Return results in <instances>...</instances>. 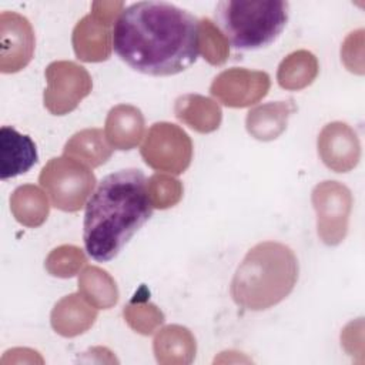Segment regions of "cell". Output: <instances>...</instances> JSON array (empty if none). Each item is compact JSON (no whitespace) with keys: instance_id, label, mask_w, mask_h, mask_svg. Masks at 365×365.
<instances>
[{"instance_id":"6da1fadb","label":"cell","mask_w":365,"mask_h":365,"mask_svg":"<svg viewBox=\"0 0 365 365\" xmlns=\"http://www.w3.org/2000/svg\"><path fill=\"white\" fill-rule=\"evenodd\" d=\"M198 23L175 4L137 1L120 13L113 30V48L138 73L174 76L197 61Z\"/></svg>"},{"instance_id":"7a4b0ae2","label":"cell","mask_w":365,"mask_h":365,"mask_svg":"<svg viewBox=\"0 0 365 365\" xmlns=\"http://www.w3.org/2000/svg\"><path fill=\"white\" fill-rule=\"evenodd\" d=\"M153 208L143 171L127 168L106 175L86 205L83 241L87 254L98 262L115 258L150 220Z\"/></svg>"},{"instance_id":"3957f363","label":"cell","mask_w":365,"mask_h":365,"mask_svg":"<svg viewBox=\"0 0 365 365\" xmlns=\"http://www.w3.org/2000/svg\"><path fill=\"white\" fill-rule=\"evenodd\" d=\"M294 251L277 241L254 245L231 281L234 302L250 311H264L285 299L298 281Z\"/></svg>"},{"instance_id":"277c9868","label":"cell","mask_w":365,"mask_h":365,"mask_svg":"<svg viewBox=\"0 0 365 365\" xmlns=\"http://www.w3.org/2000/svg\"><path fill=\"white\" fill-rule=\"evenodd\" d=\"M215 16L221 33L235 50L254 51L279 37L289 17V4L284 0H227L217 4Z\"/></svg>"},{"instance_id":"5b68a950","label":"cell","mask_w":365,"mask_h":365,"mask_svg":"<svg viewBox=\"0 0 365 365\" xmlns=\"http://www.w3.org/2000/svg\"><path fill=\"white\" fill-rule=\"evenodd\" d=\"M38 181L53 205L66 212L78 211L96 185L88 167L68 155L51 158L43 167Z\"/></svg>"},{"instance_id":"8992f818","label":"cell","mask_w":365,"mask_h":365,"mask_svg":"<svg viewBox=\"0 0 365 365\" xmlns=\"http://www.w3.org/2000/svg\"><path fill=\"white\" fill-rule=\"evenodd\" d=\"M141 157L154 170L181 174L191 163L192 143L178 125L155 123L148 130L141 145Z\"/></svg>"},{"instance_id":"52a82bcc","label":"cell","mask_w":365,"mask_h":365,"mask_svg":"<svg viewBox=\"0 0 365 365\" xmlns=\"http://www.w3.org/2000/svg\"><path fill=\"white\" fill-rule=\"evenodd\" d=\"M47 88L43 94L44 107L54 115H64L80 104L93 88L88 71L73 61H53L46 68Z\"/></svg>"},{"instance_id":"ba28073f","label":"cell","mask_w":365,"mask_h":365,"mask_svg":"<svg viewBox=\"0 0 365 365\" xmlns=\"http://www.w3.org/2000/svg\"><path fill=\"white\" fill-rule=\"evenodd\" d=\"M318 235L327 245L339 244L348 231L352 205L351 191L338 181L319 182L312 191Z\"/></svg>"},{"instance_id":"9c48e42d","label":"cell","mask_w":365,"mask_h":365,"mask_svg":"<svg viewBox=\"0 0 365 365\" xmlns=\"http://www.w3.org/2000/svg\"><path fill=\"white\" fill-rule=\"evenodd\" d=\"M269 84V76L265 71L234 67L214 78L210 93L227 107L242 108L265 97Z\"/></svg>"},{"instance_id":"30bf717a","label":"cell","mask_w":365,"mask_h":365,"mask_svg":"<svg viewBox=\"0 0 365 365\" xmlns=\"http://www.w3.org/2000/svg\"><path fill=\"white\" fill-rule=\"evenodd\" d=\"M36 37L30 21L14 11L0 14V71L17 73L34 54Z\"/></svg>"},{"instance_id":"8fae6325","label":"cell","mask_w":365,"mask_h":365,"mask_svg":"<svg viewBox=\"0 0 365 365\" xmlns=\"http://www.w3.org/2000/svg\"><path fill=\"white\" fill-rule=\"evenodd\" d=\"M318 154L332 171L346 173L359 160L361 148L358 137L345 123L327 124L318 135Z\"/></svg>"},{"instance_id":"7c38bea8","label":"cell","mask_w":365,"mask_h":365,"mask_svg":"<svg viewBox=\"0 0 365 365\" xmlns=\"http://www.w3.org/2000/svg\"><path fill=\"white\" fill-rule=\"evenodd\" d=\"M38 160L34 141L14 127L0 128V177L14 178L27 173Z\"/></svg>"},{"instance_id":"4fadbf2b","label":"cell","mask_w":365,"mask_h":365,"mask_svg":"<svg viewBox=\"0 0 365 365\" xmlns=\"http://www.w3.org/2000/svg\"><path fill=\"white\" fill-rule=\"evenodd\" d=\"M73 48L77 58L88 63L104 61L110 57L113 34L108 26L98 23L91 14L84 16L73 30Z\"/></svg>"},{"instance_id":"5bb4252c","label":"cell","mask_w":365,"mask_h":365,"mask_svg":"<svg viewBox=\"0 0 365 365\" xmlns=\"http://www.w3.org/2000/svg\"><path fill=\"white\" fill-rule=\"evenodd\" d=\"M144 117L130 104H120L108 111L106 120V138L117 150H131L143 138Z\"/></svg>"},{"instance_id":"9a60e30c","label":"cell","mask_w":365,"mask_h":365,"mask_svg":"<svg viewBox=\"0 0 365 365\" xmlns=\"http://www.w3.org/2000/svg\"><path fill=\"white\" fill-rule=\"evenodd\" d=\"M297 110L294 101H275L250 110L245 125L248 133L261 141L275 140L287 128L289 115Z\"/></svg>"},{"instance_id":"2e32d148","label":"cell","mask_w":365,"mask_h":365,"mask_svg":"<svg viewBox=\"0 0 365 365\" xmlns=\"http://www.w3.org/2000/svg\"><path fill=\"white\" fill-rule=\"evenodd\" d=\"M80 294L60 299L51 311V325L63 336H76L87 331L96 321L97 311Z\"/></svg>"},{"instance_id":"e0dca14e","label":"cell","mask_w":365,"mask_h":365,"mask_svg":"<svg viewBox=\"0 0 365 365\" xmlns=\"http://www.w3.org/2000/svg\"><path fill=\"white\" fill-rule=\"evenodd\" d=\"M175 117L198 133L215 131L222 118L220 106L200 94H184L175 100Z\"/></svg>"},{"instance_id":"ac0fdd59","label":"cell","mask_w":365,"mask_h":365,"mask_svg":"<svg viewBox=\"0 0 365 365\" xmlns=\"http://www.w3.org/2000/svg\"><path fill=\"white\" fill-rule=\"evenodd\" d=\"M10 210L20 224L36 228L47 220L48 201L40 188L26 184L16 188L11 194Z\"/></svg>"},{"instance_id":"d6986e66","label":"cell","mask_w":365,"mask_h":365,"mask_svg":"<svg viewBox=\"0 0 365 365\" xmlns=\"http://www.w3.org/2000/svg\"><path fill=\"white\" fill-rule=\"evenodd\" d=\"M98 128H87L76 133L64 145V155L73 157L83 164L98 167L111 157V147Z\"/></svg>"},{"instance_id":"ffe728a7","label":"cell","mask_w":365,"mask_h":365,"mask_svg":"<svg viewBox=\"0 0 365 365\" xmlns=\"http://www.w3.org/2000/svg\"><path fill=\"white\" fill-rule=\"evenodd\" d=\"M318 74L317 57L307 50H298L287 56L277 73L278 84L285 90H301L309 86Z\"/></svg>"},{"instance_id":"44dd1931","label":"cell","mask_w":365,"mask_h":365,"mask_svg":"<svg viewBox=\"0 0 365 365\" xmlns=\"http://www.w3.org/2000/svg\"><path fill=\"white\" fill-rule=\"evenodd\" d=\"M81 295L96 308H110L118 299V289L114 279L97 267H87L78 278Z\"/></svg>"},{"instance_id":"7402d4cb","label":"cell","mask_w":365,"mask_h":365,"mask_svg":"<svg viewBox=\"0 0 365 365\" xmlns=\"http://www.w3.org/2000/svg\"><path fill=\"white\" fill-rule=\"evenodd\" d=\"M198 44L204 58L212 64L220 66L225 63L228 57V41L221 30L208 19H202L198 23Z\"/></svg>"},{"instance_id":"603a6c76","label":"cell","mask_w":365,"mask_h":365,"mask_svg":"<svg viewBox=\"0 0 365 365\" xmlns=\"http://www.w3.org/2000/svg\"><path fill=\"white\" fill-rule=\"evenodd\" d=\"M157 361L164 354H195V339L191 332L180 325L165 327L154 339Z\"/></svg>"},{"instance_id":"cb8c5ba5","label":"cell","mask_w":365,"mask_h":365,"mask_svg":"<svg viewBox=\"0 0 365 365\" xmlns=\"http://www.w3.org/2000/svg\"><path fill=\"white\" fill-rule=\"evenodd\" d=\"M84 262L86 257L80 248L74 245H61L48 254L46 269L54 277L68 278L76 275Z\"/></svg>"},{"instance_id":"d4e9b609","label":"cell","mask_w":365,"mask_h":365,"mask_svg":"<svg viewBox=\"0 0 365 365\" xmlns=\"http://www.w3.org/2000/svg\"><path fill=\"white\" fill-rule=\"evenodd\" d=\"M147 191L153 207L160 210L175 205L182 197L181 182L164 174H154L150 177L147 181Z\"/></svg>"},{"instance_id":"484cf974","label":"cell","mask_w":365,"mask_h":365,"mask_svg":"<svg viewBox=\"0 0 365 365\" xmlns=\"http://www.w3.org/2000/svg\"><path fill=\"white\" fill-rule=\"evenodd\" d=\"M124 318L128 325L144 335L151 334L163 321V312L153 304H135L124 308Z\"/></svg>"},{"instance_id":"4316f807","label":"cell","mask_w":365,"mask_h":365,"mask_svg":"<svg viewBox=\"0 0 365 365\" xmlns=\"http://www.w3.org/2000/svg\"><path fill=\"white\" fill-rule=\"evenodd\" d=\"M123 1H94L91 4V16L104 26H111L115 16L124 9Z\"/></svg>"},{"instance_id":"83f0119b","label":"cell","mask_w":365,"mask_h":365,"mask_svg":"<svg viewBox=\"0 0 365 365\" xmlns=\"http://www.w3.org/2000/svg\"><path fill=\"white\" fill-rule=\"evenodd\" d=\"M362 44H364V30L362 29L351 33L345 38V41L341 47V57H342V61L346 66V68H349L354 54H356V57L362 60Z\"/></svg>"}]
</instances>
